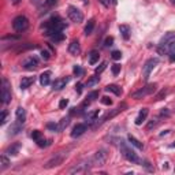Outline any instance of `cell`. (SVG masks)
Segmentation results:
<instances>
[{"instance_id": "60", "label": "cell", "mask_w": 175, "mask_h": 175, "mask_svg": "<svg viewBox=\"0 0 175 175\" xmlns=\"http://www.w3.org/2000/svg\"><path fill=\"white\" fill-rule=\"evenodd\" d=\"M171 3H172V4H175V0H171Z\"/></svg>"}, {"instance_id": "58", "label": "cell", "mask_w": 175, "mask_h": 175, "mask_svg": "<svg viewBox=\"0 0 175 175\" xmlns=\"http://www.w3.org/2000/svg\"><path fill=\"white\" fill-rule=\"evenodd\" d=\"M81 1H82L84 4H89V0H81Z\"/></svg>"}, {"instance_id": "13", "label": "cell", "mask_w": 175, "mask_h": 175, "mask_svg": "<svg viewBox=\"0 0 175 175\" xmlns=\"http://www.w3.org/2000/svg\"><path fill=\"white\" fill-rule=\"evenodd\" d=\"M68 81H70L68 77L58 78V79H55V82L52 84V89H53V90H62L63 88H66V85L68 84Z\"/></svg>"}, {"instance_id": "29", "label": "cell", "mask_w": 175, "mask_h": 175, "mask_svg": "<svg viewBox=\"0 0 175 175\" xmlns=\"http://www.w3.org/2000/svg\"><path fill=\"white\" fill-rule=\"evenodd\" d=\"M70 119H71V118H70V115H68V116L62 118V120L59 122V130H65L66 127L70 125Z\"/></svg>"}, {"instance_id": "55", "label": "cell", "mask_w": 175, "mask_h": 175, "mask_svg": "<svg viewBox=\"0 0 175 175\" xmlns=\"http://www.w3.org/2000/svg\"><path fill=\"white\" fill-rule=\"evenodd\" d=\"M170 133V130H165V131H163V133H160V137H163V136H167V134Z\"/></svg>"}, {"instance_id": "32", "label": "cell", "mask_w": 175, "mask_h": 175, "mask_svg": "<svg viewBox=\"0 0 175 175\" xmlns=\"http://www.w3.org/2000/svg\"><path fill=\"white\" fill-rule=\"evenodd\" d=\"M97 116H99V110H94V111L88 113V119H89V122H92V123H94V120H96Z\"/></svg>"}, {"instance_id": "52", "label": "cell", "mask_w": 175, "mask_h": 175, "mask_svg": "<svg viewBox=\"0 0 175 175\" xmlns=\"http://www.w3.org/2000/svg\"><path fill=\"white\" fill-rule=\"evenodd\" d=\"M168 48H170V51H174L175 52V40H172V41L168 44Z\"/></svg>"}, {"instance_id": "49", "label": "cell", "mask_w": 175, "mask_h": 175, "mask_svg": "<svg viewBox=\"0 0 175 175\" xmlns=\"http://www.w3.org/2000/svg\"><path fill=\"white\" fill-rule=\"evenodd\" d=\"M170 115V111L167 110V108H162V111H160V116H168Z\"/></svg>"}, {"instance_id": "50", "label": "cell", "mask_w": 175, "mask_h": 175, "mask_svg": "<svg viewBox=\"0 0 175 175\" xmlns=\"http://www.w3.org/2000/svg\"><path fill=\"white\" fill-rule=\"evenodd\" d=\"M142 163H144V167H145V168H146V170H148V171H153V168H152V167H151V165H149V164H151V163H149V162H148V160H144V162H142Z\"/></svg>"}, {"instance_id": "23", "label": "cell", "mask_w": 175, "mask_h": 175, "mask_svg": "<svg viewBox=\"0 0 175 175\" xmlns=\"http://www.w3.org/2000/svg\"><path fill=\"white\" fill-rule=\"evenodd\" d=\"M119 32H120V34H122V37H123L125 40L130 39V33H131V30H130L129 25H120L119 26Z\"/></svg>"}, {"instance_id": "47", "label": "cell", "mask_w": 175, "mask_h": 175, "mask_svg": "<svg viewBox=\"0 0 175 175\" xmlns=\"http://www.w3.org/2000/svg\"><path fill=\"white\" fill-rule=\"evenodd\" d=\"M82 88H84V85H82L81 82H78V84L75 85V90H77L78 94H81V93H82Z\"/></svg>"}, {"instance_id": "22", "label": "cell", "mask_w": 175, "mask_h": 175, "mask_svg": "<svg viewBox=\"0 0 175 175\" xmlns=\"http://www.w3.org/2000/svg\"><path fill=\"white\" fill-rule=\"evenodd\" d=\"M19 148H21L19 144H14V145L8 146L4 153H6V155H8V156H16V155H18V152H19Z\"/></svg>"}, {"instance_id": "18", "label": "cell", "mask_w": 175, "mask_h": 175, "mask_svg": "<svg viewBox=\"0 0 175 175\" xmlns=\"http://www.w3.org/2000/svg\"><path fill=\"white\" fill-rule=\"evenodd\" d=\"M172 39H175V33H174V32H168L164 37H163L162 40H160L159 45H162V47H167V45L170 44V42L172 41Z\"/></svg>"}, {"instance_id": "7", "label": "cell", "mask_w": 175, "mask_h": 175, "mask_svg": "<svg viewBox=\"0 0 175 175\" xmlns=\"http://www.w3.org/2000/svg\"><path fill=\"white\" fill-rule=\"evenodd\" d=\"M13 27L16 32H25L29 27V19L25 15H18L13 21Z\"/></svg>"}, {"instance_id": "30", "label": "cell", "mask_w": 175, "mask_h": 175, "mask_svg": "<svg viewBox=\"0 0 175 175\" xmlns=\"http://www.w3.org/2000/svg\"><path fill=\"white\" fill-rule=\"evenodd\" d=\"M51 40L53 42H60V41H63V40H65V34H63L62 32H58V33H55V34H52L51 36Z\"/></svg>"}, {"instance_id": "44", "label": "cell", "mask_w": 175, "mask_h": 175, "mask_svg": "<svg viewBox=\"0 0 175 175\" xmlns=\"http://www.w3.org/2000/svg\"><path fill=\"white\" fill-rule=\"evenodd\" d=\"M41 58L44 59V60H49L51 55H49V52L47 51V49H42V51H41Z\"/></svg>"}, {"instance_id": "6", "label": "cell", "mask_w": 175, "mask_h": 175, "mask_svg": "<svg viewBox=\"0 0 175 175\" xmlns=\"http://www.w3.org/2000/svg\"><path fill=\"white\" fill-rule=\"evenodd\" d=\"M67 15L70 18L71 22H75V23H81L84 21V14L79 8H77L75 6H68L67 7Z\"/></svg>"}, {"instance_id": "1", "label": "cell", "mask_w": 175, "mask_h": 175, "mask_svg": "<svg viewBox=\"0 0 175 175\" xmlns=\"http://www.w3.org/2000/svg\"><path fill=\"white\" fill-rule=\"evenodd\" d=\"M41 27L44 29V34L51 37L52 34H55L58 32H62L65 27H67V23L63 22L59 16H52V18H49L48 21H45V22L42 23Z\"/></svg>"}, {"instance_id": "39", "label": "cell", "mask_w": 175, "mask_h": 175, "mask_svg": "<svg viewBox=\"0 0 175 175\" xmlns=\"http://www.w3.org/2000/svg\"><path fill=\"white\" fill-rule=\"evenodd\" d=\"M41 136H42V134H41V131H40V130H34V131L32 133V138L34 139V141L40 139V138H41Z\"/></svg>"}, {"instance_id": "16", "label": "cell", "mask_w": 175, "mask_h": 175, "mask_svg": "<svg viewBox=\"0 0 175 175\" xmlns=\"http://www.w3.org/2000/svg\"><path fill=\"white\" fill-rule=\"evenodd\" d=\"M68 52H70L71 55H78V53L81 52V47H79V41H78V40H73V41L70 42Z\"/></svg>"}, {"instance_id": "12", "label": "cell", "mask_w": 175, "mask_h": 175, "mask_svg": "<svg viewBox=\"0 0 175 175\" xmlns=\"http://www.w3.org/2000/svg\"><path fill=\"white\" fill-rule=\"evenodd\" d=\"M40 62H39V58H36V56H30V58H27L23 62V68L25 70H36L37 67H39Z\"/></svg>"}, {"instance_id": "15", "label": "cell", "mask_w": 175, "mask_h": 175, "mask_svg": "<svg viewBox=\"0 0 175 175\" xmlns=\"http://www.w3.org/2000/svg\"><path fill=\"white\" fill-rule=\"evenodd\" d=\"M148 113H149V110H148V108H142V110L139 111L138 116L136 118V125H137V126H141V125L145 122L146 116H148Z\"/></svg>"}, {"instance_id": "8", "label": "cell", "mask_w": 175, "mask_h": 175, "mask_svg": "<svg viewBox=\"0 0 175 175\" xmlns=\"http://www.w3.org/2000/svg\"><path fill=\"white\" fill-rule=\"evenodd\" d=\"M1 101L3 104H8L11 101V88H10V82L7 81L6 78H3L1 81Z\"/></svg>"}, {"instance_id": "37", "label": "cell", "mask_w": 175, "mask_h": 175, "mask_svg": "<svg viewBox=\"0 0 175 175\" xmlns=\"http://www.w3.org/2000/svg\"><path fill=\"white\" fill-rule=\"evenodd\" d=\"M105 68H107V63L103 62L100 66H99L97 68H96V74H101V73H103L104 70H105Z\"/></svg>"}, {"instance_id": "33", "label": "cell", "mask_w": 175, "mask_h": 175, "mask_svg": "<svg viewBox=\"0 0 175 175\" xmlns=\"http://www.w3.org/2000/svg\"><path fill=\"white\" fill-rule=\"evenodd\" d=\"M34 49V48H37V45L36 44H27V45H21L19 48L16 49V52H23V51H27V49Z\"/></svg>"}, {"instance_id": "20", "label": "cell", "mask_w": 175, "mask_h": 175, "mask_svg": "<svg viewBox=\"0 0 175 175\" xmlns=\"http://www.w3.org/2000/svg\"><path fill=\"white\" fill-rule=\"evenodd\" d=\"M40 84L42 86H48L51 84V71H44L40 75Z\"/></svg>"}, {"instance_id": "17", "label": "cell", "mask_w": 175, "mask_h": 175, "mask_svg": "<svg viewBox=\"0 0 175 175\" xmlns=\"http://www.w3.org/2000/svg\"><path fill=\"white\" fill-rule=\"evenodd\" d=\"M34 81H36L34 77H25V78H22V81H21V84H19V88L22 90H25V89H27L30 85L34 84Z\"/></svg>"}, {"instance_id": "48", "label": "cell", "mask_w": 175, "mask_h": 175, "mask_svg": "<svg viewBox=\"0 0 175 175\" xmlns=\"http://www.w3.org/2000/svg\"><path fill=\"white\" fill-rule=\"evenodd\" d=\"M165 94H167V90H165V89H163V90L160 92V93L157 94V96H156V100H162V99L164 97Z\"/></svg>"}, {"instance_id": "35", "label": "cell", "mask_w": 175, "mask_h": 175, "mask_svg": "<svg viewBox=\"0 0 175 175\" xmlns=\"http://www.w3.org/2000/svg\"><path fill=\"white\" fill-rule=\"evenodd\" d=\"M36 142H37V145H39L40 148H45V146H48V145H49V141H47V139H44V138L37 139Z\"/></svg>"}, {"instance_id": "3", "label": "cell", "mask_w": 175, "mask_h": 175, "mask_svg": "<svg viewBox=\"0 0 175 175\" xmlns=\"http://www.w3.org/2000/svg\"><path fill=\"white\" fill-rule=\"evenodd\" d=\"M125 108H127V104L126 103H122V104H119L116 108H113V110H111V111H108L105 115H104L103 118H101L100 120H94V127H97V126H100V125H103L104 122H107V120H110V119H112L113 116H116L118 113H120L122 111H125Z\"/></svg>"}, {"instance_id": "43", "label": "cell", "mask_w": 175, "mask_h": 175, "mask_svg": "<svg viewBox=\"0 0 175 175\" xmlns=\"http://www.w3.org/2000/svg\"><path fill=\"white\" fill-rule=\"evenodd\" d=\"M101 104H104V105H112V100L110 97H107V96H104V97H101Z\"/></svg>"}, {"instance_id": "45", "label": "cell", "mask_w": 175, "mask_h": 175, "mask_svg": "<svg viewBox=\"0 0 175 175\" xmlns=\"http://www.w3.org/2000/svg\"><path fill=\"white\" fill-rule=\"evenodd\" d=\"M113 44V37H107L104 41V47H111Z\"/></svg>"}, {"instance_id": "36", "label": "cell", "mask_w": 175, "mask_h": 175, "mask_svg": "<svg viewBox=\"0 0 175 175\" xmlns=\"http://www.w3.org/2000/svg\"><path fill=\"white\" fill-rule=\"evenodd\" d=\"M157 123H159V120H157V119H152V120L149 122V123L146 125V129H148V130H152L153 127L157 126Z\"/></svg>"}, {"instance_id": "5", "label": "cell", "mask_w": 175, "mask_h": 175, "mask_svg": "<svg viewBox=\"0 0 175 175\" xmlns=\"http://www.w3.org/2000/svg\"><path fill=\"white\" fill-rule=\"evenodd\" d=\"M90 167H93V164H92V157L90 159L84 160V162H81V163H78V164H75L68 172H70V174H85V172H88L90 170Z\"/></svg>"}, {"instance_id": "11", "label": "cell", "mask_w": 175, "mask_h": 175, "mask_svg": "<svg viewBox=\"0 0 175 175\" xmlns=\"http://www.w3.org/2000/svg\"><path fill=\"white\" fill-rule=\"evenodd\" d=\"M105 162H107V155H105L104 151H99V152H96L93 156H92V164L96 165V167L104 165Z\"/></svg>"}, {"instance_id": "9", "label": "cell", "mask_w": 175, "mask_h": 175, "mask_svg": "<svg viewBox=\"0 0 175 175\" xmlns=\"http://www.w3.org/2000/svg\"><path fill=\"white\" fill-rule=\"evenodd\" d=\"M157 63H159V59L157 58H152V59H149V60H146V63L144 65V79H145V81L149 79L151 73H152V70L157 66Z\"/></svg>"}, {"instance_id": "53", "label": "cell", "mask_w": 175, "mask_h": 175, "mask_svg": "<svg viewBox=\"0 0 175 175\" xmlns=\"http://www.w3.org/2000/svg\"><path fill=\"white\" fill-rule=\"evenodd\" d=\"M170 60H171V62H175V52L174 51H170Z\"/></svg>"}, {"instance_id": "19", "label": "cell", "mask_w": 175, "mask_h": 175, "mask_svg": "<svg viewBox=\"0 0 175 175\" xmlns=\"http://www.w3.org/2000/svg\"><path fill=\"white\" fill-rule=\"evenodd\" d=\"M15 116H16V122L23 123V122L26 120V111H25V108H22V107H18V108H16Z\"/></svg>"}, {"instance_id": "59", "label": "cell", "mask_w": 175, "mask_h": 175, "mask_svg": "<svg viewBox=\"0 0 175 175\" xmlns=\"http://www.w3.org/2000/svg\"><path fill=\"white\" fill-rule=\"evenodd\" d=\"M175 146V144H171V145H170V148H174Z\"/></svg>"}, {"instance_id": "57", "label": "cell", "mask_w": 175, "mask_h": 175, "mask_svg": "<svg viewBox=\"0 0 175 175\" xmlns=\"http://www.w3.org/2000/svg\"><path fill=\"white\" fill-rule=\"evenodd\" d=\"M11 1H13L14 4H18V3H19V1H21V0H11Z\"/></svg>"}, {"instance_id": "2", "label": "cell", "mask_w": 175, "mask_h": 175, "mask_svg": "<svg viewBox=\"0 0 175 175\" xmlns=\"http://www.w3.org/2000/svg\"><path fill=\"white\" fill-rule=\"evenodd\" d=\"M118 146H119V151H120V153L123 155L125 159L129 160V162H131V163H136V164H138V163H139L138 156H137V153L134 152L131 148H130L129 144H127L126 141H123V139H119V141H118Z\"/></svg>"}, {"instance_id": "14", "label": "cell", "mask_w": 175, "mask_h": 175, "mask_svg": "<svg viewBox=\"0 0 175 175\" xmlns=\"http://www.w3.org/2000/svg\"><path fill=\"white\" fill-rule=\"evenodd\" d=\"M86 129H88V125H85V123H77L74 126V129H73V131H71V137H73V138H77V137L82 136V134L86 131Z\"/></svg>"}, {"instance_id": "51", "label": "cell", "mask_w": 175, "mask_h": 175, "mask_svg": "<svg viewBox=\"0 0 175 175\" xmlns=\"http://www.w3.org/2000/svg\"><path fill=\"white\" fill-rule=\"evenodd\" d=\"M99 1H100V3L103 4L104 7H107V8L110 7V4H111V1H110V0H99Z\"/></svg>"}, {"instance_id": "31", "label": "cell", "mask_w": 175, "mask_h": 175, "mask_svg": "<svg viewBox=\"0 0 175 175\" xmlns=\"http://www.w3.org/2000/svg\"><path fill=\"white\" fill-rule=\"evenodd\" d=\"M97 84H99V77H97V74H96V75H92V77L88 79L86 86L92 88V86H94V85H97Z\"/></svg>"}, {"instance_id": "4", "label": "cell", "mask_w": 175, "mask_h": 175, "mask_svg": "<svg viewBox=\"0 0 175 175\" xmlns=\"http://www.w3.org/2000/svg\"><path fill=\"white\" fill-rule=\"evenodd\" d=\"M156 89H157V85L156 84H149V85H146V86L141 88L139 90L134 92V93L131 94V97L136 99V100H139V99H144V97H146V96H149V94L155 93Z\"/></svg>"}, {"instance_id": "56", "label": "cell", "mask_w": 175, "mask_h": 175, "mask_svg": "<svg viewBox=\"0 0 175 175\" xmlns=\"http://www.w3.org/2000/svg\"><path fill=\"white\" fill-rule=\"evenodd\" d=\"M163 168H168V163H164V164H163Z\"/></svg>"}, {"instance_id": "41", "label": "cell", "mask_w": 175, "mask_h": 175, "mask_svg": "<svg viewBox=\"0 0 175 175\" xmlns=\"http://www.w3.org/2000/svg\"><path fill=\"white\" fill-rule=\"evenodd\" d=\"M73 71H74V74L77 75V77H79V75L84 74V70H82L79 66H74V68H73Z\"/></svg>"}, {"instance_id": "46", "label": "cell", "mask_w": 175, "mask_h": 175, "mask_svg": "<svg viewBox=\"0 0 175 175\" xmlns=\"http://www.w3.org/2000/svg\"><path fill=\"white\" fill-rule=\"evenodd\" d=\"M6 122H7V111L3 110V112H1V126L6 125Z\"/></svg>"}, {"instance_id": "24", "label": "cell", "mask_w": 175, "mask_h": 175, "mask_svg": "<svg viewBox=\"0 0 175 175\" xmlns=\"http://www.w3.org/2000/svg\"><path fill=\"white\" fill-rule=\"evenodd\" d=\"M127 139H129V142L131 144V145L136 146L137 149H142V148H144L142 142H141V141H138V139H137L136 137H133L131 134H129V136H127Z\"/></svg>"}, {"instance_id": "10", "label": "cell", "mask_w": 175, "mask_h": 175, "mask_svg": "<svg viewBox=\"0 0 175 175\" xmlns=\"http://www.w3.org/2000/svg\"><path fill=\"white\" fill-rule=\"evenodd\" d=\"M67 152H59L56 153L51 160H48V163L45 164V168H52V167H56V165H60L63 163V160L66 159Z\"/></svg>"}, {"instance_id": "42", "label": "cell", "mask_w": 175, "mask_h": 175, "mask_svg": "<svg viewBox=\"0 0 175 175\" xmlns=\"http://www.w3.org/2000/svg\"><path fill=\"white\" fill-rule=\"evenodd\" d=\"M67 105H68V100H67V99H62V100L59 101V108H60V110H65Z\"/></svg>"}, {"instance_id": "54", "label": "cell", "mask_w": 175, "mask_h": 175, "mask_svg": "<svg viewBox=\"0 0 175 175\" xmlns=\"http://www.w3.org/2000/svg\"><path fill=\"white\" fill-rule=\"evenodd\" d=\"M56 1H58V0H47V4H48V6H55Z\"/></svg>"}, {"instance_id": "21", "label": "cell", "mask_w": 175, "mask_h": 175, "mask_svg": "<svg viewBox=\"0 0 175 175\" xmlns=\"http://www.w3.org/2000/svg\"><path fill=\"white\" fill-rule=\"evenodd\" d=\"M94 25H96V21L92 18V19L88 21L86 26H85V29H84V33H85V36H90L92 33H93V29H94Z\"/></svg>"}, {"instance_id": "34", "label": "cell", "mask_w": 175, "mask_h": 175, "mask_svg": "<svg viewBox=\"0 0 175 175\" xmlns=\"http://www.w3.org/2000/svg\"><path fill=\"white\" fill-rule=\"evenodd\" d=\"M47 129L52 130V131H60V130H59V125L53 123V122H49V123H47Z\"/></svg>"}, {"instance_id": "25", "label": "cell", "mask_w": 175, "mask_h": 175, "mask_svg": "<svg viewBox=\"0 0 175 175\" xmlns=\"http://www.w3.org/2000/svg\"><path fill=\"white\" fill-rule=\"evenodd\" d=\"M99 59H100V53L97 51H90V53H89V65L94 66L99 62Z\"/></svg>"}, {"instance_id": "27", "label": "cell", "mask_w": 175, "mask_h": 175, "mask_svg": "<svg viewBox=\"0 0 175 175\" xmlns=\"http://www.w3.org/2000/svg\"><path fill=\"white\" fill-rule=\"evenodd\" d=\"M105 90L112 92V93L116 94V96H120V94H122V89H120L118 85H108V86H105Z\"/></svg>"}, {"instance_id": "38", "label": "cell", "mask_w": 175, "mask_h": 175, "mask_svg": "<svg viewBox=\"0 0 175 175\" xmlns=\"http://www.w3.org/2000/svg\"><path fill=\"white\" fill-rule=\"evenodd\" d=\"M111 58H112L113 60H119V59L122 58V53H120V51H112V53H111Z\"/></svg>"}, {"instance_id": "40", "label": "cell", "mask_w": 175, "mask_h": 175, "mask_svg": "<svg viewBox=\"0 0 175 175\" xmlns=\"http://www.w3.org/2000/svg\"><path fill=\"white\" fill-rule=\"evenodd\" d=\"M112 74L113 75H118L119 74V71H120V65H118V63H115V65H112Z\"/></svg>"}, {"instance_id": "28", "label": "cell", "mask_w": 175, "mask_h": 175, "mask_svg": "<svg viewBox=\"0 0 175 175\" xmlns=\"http://www.w3.org/2000/svg\"><path fill=\"white\" fill-rule=\"evenodd\" d=\"M0 162H1V165H0V171H4V170L10 165V160H8V157H7V155L4 153V155H1V157H0Z\"/></svg>"}, {"instance_id": "26", "label": "cell", "mask_w": 175, "mask_h": 175, "mask_svg": "<svg viewBox=\"0 0 175 175\" xmlns=\"http://www.w3.org/2000/svg\"><path fill=\"white\" fill-rule=\"evenodd\" d=\"M22 130V123H19V122H16V123H14V125H11V127H10V136H15V134H18Z\"/></svg>"}]
</instances>
